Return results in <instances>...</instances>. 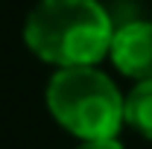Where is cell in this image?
Returning a JSON list of instances; mask_svg holds the SVG:
<instances>
[{
	"label": "cell",
	"instance_id": "7a4b0ae2",
	"mask_svg": "<svg viewBox=\"0 0 152 149\" xmlns=\"http://www.w3.org/2000/svg\"><path fill=\"white\" fill-rule=\"evenodd\" d=\"M123 96L114 76L99 64L56 67L44 88V105L61 131L76 140H96L120 137L126 129Z\"/></svg>",
	"mask_w": 152,
	"mask_h": 149
},
{
	"label": "cell",
	"instance_id": "3957f363",
	"mask_svg": "<svg viewBox=\"0 0 152 149\" xmlns=\"http://www.w3.org/2000/svg\"><path fill=\"white\" fill-rule=\"evenodd\" d=\"M108 61L129 82H140L152 76V20L129 18L114 26Z\"/></svg>",
	"mask_w": 152,
	"mask_h": 149
},
{
	"label": "cell",
	"instance_id": "6da1fadb",
	"mask_svg": "<svg viewBox=\"0 0 152 149\" xmlns=\"http://www.w3.org/2000/svg\"><path fill=\"white\" fill-rule=\"evenodd\" d=\"M114 18L99 0H38L23 20L26 50L56 67L108 61Z\"/></svg>",
	"mask_w": 152,
	"mask_h": 149
},
{
	"label": "cell",
	"instance_id": "5b68a950",
	"mask_svg": "<svg viewBox=\"0 0 152 149\" xmlns=\"http://www.w3.org/2000/svg\"><path fill=\"white\" fill-rule=\"evenodd\" d=\"M73 149H126L120 137H96V140H76Z\"/></svg>",
	"mask_w": 152,
	"mask_h": 149
},
{
	"label": "cell",
	"instance_id": "277c9868",
	"mask_svg": "<svg viewBox=\"0 0 152 149\" xmlns=\"http://www.w3.org/2000/svg\"><path fill=\"white\" fill-rule=\"evenodd\" d=\"M123 120H126V129L140 134L143 140H152V76L132 82V88L126 91Z\"/></svg>",
	"mask_w": 152,
	"mask_h": 149
}]
</instances>
